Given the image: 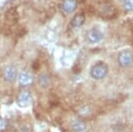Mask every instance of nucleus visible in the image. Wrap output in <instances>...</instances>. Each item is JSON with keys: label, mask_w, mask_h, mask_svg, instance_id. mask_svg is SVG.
Listing matches in <instances>:
<instances>
[{"label": "nucleus", "mask_w": 133, "mask_h": 132, "mask_svg": "<svg viewBox=\"0 0 133 132\" xmlns=\"http://www.w3.org/2000/svg\"><path fill=\"white\" fill-rule=\"evenodd\" d=\"M18 77L17 68L12 65H8L3 70V78L7 82H14Z\"/></svg>", "instance_id": "nucleus-3"}, {"label": "nucleus", "mask_w": 133, "mask_h": 132, "mask_svg": "<svg viewBox=\"0 0 133 132\" xmlns=\"http://www.w3.org/2000/svg\"><path fill=\"white\" fill-rule=\"evenodd\" d=\"M6 126V123L4 120H0V129H5Z\"/></svg>", "instance_id": "nucleus-10"}, {"label": "nucleus", "mask_w": 133, "mask_h": 132, "mask_svg": "<svg viewBox=\"0 0 133 132\" xmlns=\"http://www.w3.org/2000/svg\"><path fill=\"white\" fill-rule=\"evenodd\" d=\"M0 32H1V29H0Z\"/></svg>", "instance_id": "nucleus-12"}, {"label": "nucleus", "mask_w": 133, "mask_h": 132, "mask_svg": "<svg viewBox=\"0 0 133 132\" xmlns=\"http://www.w3.org/2000/svg\"><path fill=\"white\" fill-rule=\"evenodd\" d=\"M84 20H85L84 15L82 13H79V14H76V15L73 18L71 23L74 27H81L83 23H84Z\"/></svg>", "instance_id": "nucleus-9"}, {"label": "nucleus", "mask_w": 133, "mask_h": 132, "mask_svg": "<svg viewBox=\"0 0 133 132\" xmlns=\"http://www.w3.org/2000/svg\"><path fill=\"white\" fill-rule=\"evenodd\" d=\"M108 73V67L103 63H97L91 68V76L95 80L102 79Z\"/></svg>", "instance_id": "nucleus-2"}, {"label": "nucleus", "mask_w": 133, "mask_h": 132, "mask_svg": "<svg viewBox=\"0 0 133 132\" xmlns=\"http://www.w3.org/2000/svg\"><path fill=\"white\" fill-rule=\"evenodd\" d=\"M32 102V96L30 92L28 91H21L17 98V103L21 107H27L31 104Z\"/></svg>", "instance_id": "nucleus-4"}, {"label": "nucleus", "mask_w": 133, "mask_h": 132, "mask_svg": "<svg viewBox=\"0 0 133 132\" xmlns=\"http://www.w3.org/2000/svg\"><path fill=\"white\" fill-rule=\"evenodd\" d=\"M76 3L75 0H65L63 3V5H62V9L63 11H65L66 12L69 13V12H72L73 11L76 9Z\"/></svg>", "instance_id": "nucleus-7"}, {"label": "nucleus", "mask_w": 133, "mask_h": 132, "mask_svg": "<svg viewBox=\"0 0 133 132\" xmlns=\"http://www.w3.org/2000/svg\"><path fill=\"white\" fill-rule=\"evenodd\" d=\"M4 17H5V22L8 25L14 26L18 23L19 19H20V14H19L18 9L16 7H10L5 12Z\"/></svg>", "instance_id": "nucleus-1"}, {"label": "nucleus", "mask_w": 133, "mask_h": 132, "mask_svg": "<svg viewBox=\"0 0 133 132\" xmlns=\"http://www.w3.org/2000/svg\"><path fill=\"white\" fill-rule=\"evenodd\" d=\"M37 84L40 87L44 89H46L50 86L51 84V78L45 73H43L41 74H39L37 77Z\"/></svg>", "instance_id": "nucleus-6"}, {"label": "nucleus", "mask_w": 133, "mask_h": 132, "mask_svg": "<svg viewBox=\"0 0 133 132\" xmlns=\"http://www.w3.org/2000/svg\"><path fill=\"white\" fill-rule=\"evenodd\" d=\"M71 129L75 132H83L85 130V124L81 121L75 120L71 123Z\"/></svg>", "instance_id": "nucleus-8"}, {"label": "nucleus", "mask_w": 133, "mask_h": 132, "mask_svg": "<svg viewBox=\"0 0 133 132\" xmlns=\"http://www.w3.org/2000/svg\"><path fill=\"white\" fill-rule=\"evenodd\" d=\"M18 81L20 82V84L21 86L26 87V86H29L33 84L34 82V76L33 74L27 71H23L18 74Z\"/></svg>", "instance_id": "nucleus-5"}, {"label": "nucleus", "mask_w": 133, "mask_h": 132, "mask_svg": "<svg viewBox=\"0 0 133 132\" xmlns=\"http://www.w3.org/2000/svg\"><path fill=\"white\" fill-rule=\"evenodd\" d=\"M77 1H78L79 3H83V2H84L85 0H77Z\"/></svg>", "instance_id": "nucleus-11"}]
</instances>
